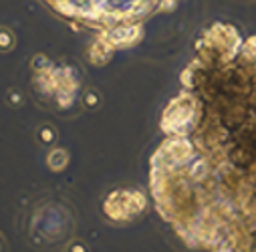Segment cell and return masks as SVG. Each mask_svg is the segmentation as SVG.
Returning <instances> with one entry per match:
<instances>
[{
  "label": "cell",
  "instance_id": "1",
  "mask_svg": "<svg viewBox=\"0 0 256 252\" xmlns=\"http://www.w3.org/2000/svg\"><path fill=\"white\" fill-rule=\"evenodd\" d=\"M46 2L65 16L103 22L132 14L140 0H46Z\"/></svg>",
  "mask_w": 256,
  "mask_h": 252
}]
</instances>
